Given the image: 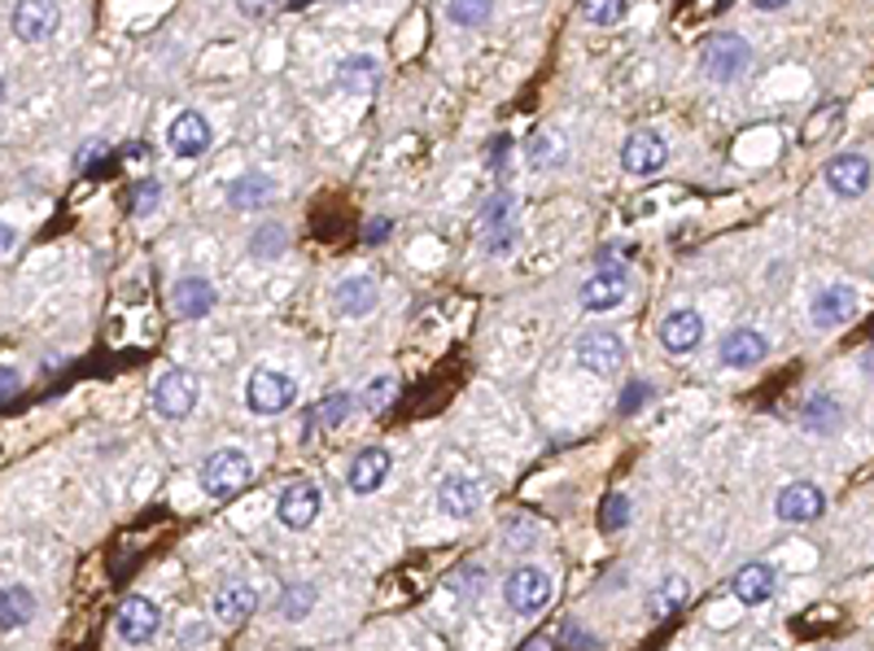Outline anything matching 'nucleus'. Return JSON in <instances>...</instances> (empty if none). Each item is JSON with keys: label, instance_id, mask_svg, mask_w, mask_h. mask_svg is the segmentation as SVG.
I'll list each match as a JSON object with an SVG mask.
<instances>
[{"label": "nucleus", "instance_id": "ea45409f", "mask_svg": "<svg viewBox=\"0 0 874 651\" xmlns=\"http://www.w3.org/2000/svg\"><path fill=\"white\" fill-rule=\"evenodd\" d=\"M398 389V380L394 376H376L372 385H367V394H364V407L367 411H385L389 407V394Z\"/></svg>", "mask_w": 874, "mask_h": 651}, {"label": "nucleus", "instance_id": "20e7f679", "mask_svg": "<svg viewBox=\"0 0 874 651\" xmlns=\"http://www.w3.org/2000/svg\"><path fill=\"white\" fill-rule=\"evenodd\" d=\"M551 594H556V578L542 564H520L504 581V599L516 617H538L551 603Z\"/></svg>", "mask_w": 874, "mask_h": 651}, {"label": "nucleus", "instance_id": "9d476101", "mask_svg": "<svg viewBox=\"0 0 874 651\" xmlns=\"http://www.w3.org/2000/svg\"><path fill=\"white\" fill-rule=\"evenodd\" d=\"M626 297H630V276H626V267H599L582 289H578V302H582V311H590V315H608V311H617Z\"/></svg>", "mask_w": 874, "mask_h": 651}, {"label": "nucleus", "instance_id": "aec40b11", "mask_svg": "<svg viewBox=\"0 0 874 651\" xmlns=\"http://www.w3.org/2000/svg\"><path fill=\"white\" fill-rule=\"evenodd\" d=\"M376 302H380V293H376V281H372L367 272L337 281V289H333V311L346 315V319H364V315H372Z\"/></svg>", "mask_w": 874, "mask_h": 651}, {"label": "nucleus", "instance_id": "4be33fe9", "mask_svg": "<svg viewBox=\"0 0 874 651\" xmlns=\"http://www.w3.org/2000/svg\"><path fill=\"white\" fill-rule=\"evenodd\" d=\"M211 608H215L218 625H241V621H250V617L258 612V590H254L250 581H227V586L215 594Z\"/></svg>", "mask_w": 874, "mask_h": 651}, {"label": "nucleus", "instance_id": "e433bc0d", "mask_svg": "<svg viewBox=\"0 0 874 651\" xmlns=\"http://www.w3.org/2000/svg\"><path fill=\"white\" fill-rule=\"evenodd\" d=\"M477 245H481V254H490V258H504L511 245H516V227H511V223H499V227H481V232H477Z\"/></svg>", "mask_w": 874, "mask_h": 651}, {"label": "nucleus", "instance_id": "39448f33", "mask_svg": "<svg viewBox=\"0 0 874 651\" xmlns=\"http://www.w3.org/2000/svg\"><path fill=\"white\" fill-rule=\"evenodd\" d=\"M114 630H119V639L128 648H145V643L157 639V630H162V608L149 594H128L119 603V612H114Z\"/></svg>", "mask_w": 874, "mask_h": 651}, {"label": "nucleus", "instance_id": "2f4dec72", "mask_svg": "<svg viewBox=\"0 0 874 651\" xmlns=\"http://www.w3.org/2000/svg\"><path fill=\"white\" fill-rule=\"evenodd\" d=\"M687 594H691V581L682 578V573H669V578L652 590V612L656 617H664V612L682 608V603H687Z\"/></svg>", "mask_w": 874, "mask_h": 651}, {"label": "nucleus", "instance_id": "72a5a7b5", "mask_svg": "<svg viewBox=\"0 0 874 651\" xmlns=\"http://www.w3.org/2000/svg\"><path fill=\"white\" fill-rule=\"evenodd\" d=\"M495 13V0H446V18L455 27H486Z\"/></svg>", "mask_w": 874, "mask_h": 651}, {"label": "nucleus", "instance_id": "58836bf2", "mask_svg": "<svg viewBox=\"0 0 874 651\" xmlns=\"http://www.w3.org/2000/svg\"><path fill=\"white\" fill-rule=\"evenodd\" d=\"M599 525H603V529H626V525H630V499H626V495H608V499H603V511H599Z\"/></svg>", "mask_w": 874, "mask_h": 651}, {"label": "nucleus", "instance_id": "0eeeda50", "mask_svg": "<svg viewBox=\"0 0 874 651\" xmlns=\"http://www.w3.org/2000/svg\"><path fill=\"white\" fill-rule=\"evenodd\" d=\"M752 67V44L734 31H718L709 44H704V71L713 83H734L739 74Z\"/></svg>", "mask_w": 874, "mask_h": 651}, {"label": "nucleus", "instance_id": "7c9ffc66", "mask_svg": "<svg viewBox=\"0 0 874 651\" xmlns=\"http://www.w3.org/2000/svg\"><path fill=\"white\" fill-rule=\"evenodd\" d=\"M315 599H319V586L315 581H293L285 586V594H281V617L285 621H306L311 617V608H315Z\"/></svg>", "mask_w": 874, "mask_h": 651}, {"label": "nucleus", "instance_id": "bb28decb", "mask_svg": "<svg viewBox=\"0 0 874 651\" xmlns=\"http://www.w3.org/2000/svg\"><path fill=\"white\" fill-rule=\"evenodd\" d=\"M350 407H355V394H346V389L328 394L319 407H311V411L302 416V437H315L319 425H324V429H337V425L350 416Z\"/></svg>", "mask_w": 874, "mask_h": 651}, {"label": "nucleus", "instance_id": "ddd939ff", "mask_svg": "<svg viewBox=\"0 0 874 651\" xmlns=\"http://www.w3.org/2000/svg\"><path fill=\"white\" fill-rule=\"evenodd\" d=\"M621 363H626V342L617 333L594 328V333L578 337V367H586L590 376H612V372H621Z\"/></svg>", "mask_w": 874, "mask_h": 651}, {"label": "nucleus", "instance_id": "2eb2a0df", "mask_svg": "<svg viewBox=\"0 0 874 651\" xmlns=\"http://www.w3.org/2000/svg\"><path fill=\"white\" fill-rule=\"evenodd\" d=\"M319 507H324L319 486L302 477V481H293V486L281 490V499H276V516H281V525H285V529H306V525H315Z\"/></svg>", "mask_w": 874, "mask_h": 651}, {"label": "nucleus", "instance_id": "7ed1b4c3", "mask_svg": "<svg viewBox=\"0 0 874 651\" xmlns=\"http://www.w3.org/2000/svg\"><path fill=\"white\" fill-rule=\"evenodd\" d=\"M297 403V380L281 367H258L245 380V407L254 416H281Z\"/></svg>", "mask_w": 874, "mask_h": 651}, {"label": "nucleus", "instance_id": "de8ad7c7", "mask_svg": "<svg viewBox=\"0 0 874 651\" xmlns=\"http://www.w3.org/2000/svg\"><path fill=\"white\" fill-rule=\"evenodd\" d=\"M13 245H18V232H13L9 223H0V254H4V250H13Z\"/></svg>", "mask_w": 874, "mask_h": 651}, {"label": "nucleus", "instance_id": "f3484780", "mask_svg": "<svg viewBox=\"0 0 874 651\" xmlns=\"http://www.w3.org/2000/svg\"><path fill=\"white\" fill-rule=\"evenodd\" d=\"M389 468H394V455H389L385 446H364V450L350 459V468H346V486H350L355 495H376V490L389 481Z\"/></svg>", "mask_w": 874, "mask_h": 651}, {"label": "nucleus", "instance_id": "a19ab883", "mask_svg": "<svg viewBox=\"0 0 874 651\" xmlns=\"http://www.w3.org/2000/svg\"><path fill=\"white\" fill-rule=\"evenodd\" d=\"M157 202H162V184H153V180L136 184V193H132V215H149Z\"/></svg>", "mask_w": 874, "mask_h": 651}, {"label": "nucleus", "instance_id": "473e14b6", "mask_svg": "<svg viewBox=\"0 0 874 651\" xmlns=\"http://www.w3.org/2000/svg\"><path fill=\"white\" fill-rule=\"evenodd\" d=\"M289 250V232L281 223H263L254 236H250V254L254 258H281Z\"/></svg>", "mask_w": 874, "mask_h": 651}, {"label": "nucleus", "instance_id": "4c0bfd02", "mask_svg": "<svg viewBox=\"0 0 874 651\" xmlns=\"http://www.w3.org/2000/svg\"><path fill=\"white\" fill-rule=\"evenodd\" d=\"M652 398H656V385L639 376V380H630V385L621 389V403H617V411H621V416H639V411H643Z\"/></svg>", "mask_w": 874, "mask_h": 651}, {"label": "nucleus", "instance_id": "412c9836", "mask_svg": "<svg viewBox=\"0 0 874 651\" xmlns=\"http://www.w3.org/2000/svg\"><path fill=\"white\" fill-rule=\"evenodd\" d=\"M35 621V594L22 581H4L0 586V634H18Z\"/></svg>", "mask_w": 874, "mask_h": 651}, {"label": "nucleus", "instance_id": "dca6fc26", "mask_svg": "<svg viewBox=\"0 0 874 651\" xmlns=\"http://www.w3.org/2000/svg\"><path fill=\"white\" fill-rule=\"evenodd\" d=\"M211 141H215L211 119H206V114H197V110L175 114V119H171V128H166V145H171V153H180V157H202V153L211 149Z\"/></svg>", "mask_w": 874, "mask_h": 651}, {"label": "nucleus", "instance_id": "09e8293b", "mask_svg": "<svg viewBox=\"0 0 874 651\" xmlns=\"http://www.w3.org/2000/svg\"><path fill=\"white\" fill-rule=\"evenodd\" d=\"M792 0H752V9H761V13H779V9H787Z\"/></svg>", "mask_w": 874, "mask_h": 651}, {"label": "nucleus", "instance_id": "79ce46f5", "mask_svg": "<svg viewBox=\"0 0 874 651\" xmlns=\"http://www.w3.org/2000/svg\"><path fill=\"white\" fill-rule=\"evenodd\" d=\"M508 153H511V136L508 132H499V136L490 141V149H486V166H490V171H504Z\"/></svg>", "mask_w": 874, "mask_h": 651}, {"label": "nucleus", "instance_id": "f257e3e1", "mask_svg": "<svg viewBox=\"0 0 874 651\" xmlns=\"http://www.w3.org/2000/svg\"><path fill=\"white\" fill-rule=\"evenodd\" d=\"M197 481H202V490H206L211 499H236V495L250 490V481H254V459H250L241 446H223L215 455H206Z\"/></svg>", "mask_w": 874, "mask_h": 651}, {"label": "nucleus", "instance_id": "c756f323", "mask_svg": "<svg viewBox=\"0 0 874 651\" xmlns=\"http://www.w3.org/2000/svg\"><path fill=\"white\" fill-rule=\"evenodd\" d=\"M840 128H844V101L817 105L813 119H809V128H804V145H822V141H831Z\"/></svg>", "mask_w": 874, "mask_h": 651}, {"label": "nucleus", "instance_id": "4468645a", "mask_svg": "<svg viewBox=\"0 0 874 651\" xmlns=\"http://www.w3.org/2000/svg\"><path fill=\"white\" fill-rule=\"evenodd\" d=\"M700 342H704V315L695 306H678L660 319V346L669 355H691L700 350Z\"/></svg>", "mask_w": 874, "mask_h": 651}, {"label": "nucleus", "instance_id": "9b49d317", "mask_svg": "<svg viewBox=\"0 0 874 651\" xmlns=\"http://www.w3.org/2000/svg\"><path fill=\"white\" fill-rule=\"evenodd\" d=\"M664 162H669V141L656 128H639V132L626 136V145H621V171H630V175H656V171H664Z\"/></svg>", "mask_w": 874, "mask_h": 651}, {"label": "nucleus", "instance_id": "c9c22d12", "mask_svg": "<svg viewBox=\"0 0 874 651\" xmlns=\"http://www.w3.org/2000/svg\"><path fill=\"white\" fill-rule=\"evenodd\" d=\"M511 211H516V193L511 189H499L486 206H481V215H477V232L481 227H499V223H511Z\"/></svg>", "mask_w": 874, "mask_h": 651}, {"label": "nucleus", "instance_id": "a211bd4d", "mask_svg": "<svg viewBox=\"0 0 874 651\" xmlns=\"http://www.w3.org/2000/svg\"><path fill=\"white\" fill-rule=\"evenodd\" d=\"M822 507H826V495H822L813 481H792V486H783V490H779V499H774V516H779V520H787V525H809V520H817V516H822Z\"/></svg>", "mask_w": 874, "mask_h": 651}, {"label": "nucleus", "instance_id": "f8f14e48", "mask_svg": "<svg viewBox=\"0 0 874 651\" xmlns=\"http://www.w3.org/2000/svg\"><path fill=\"white\" fill-rule=\"evenodd\" d=\"M826 189L835 193V197H866L871 193V157L866 153H835L831 162H826Z\"/></svg>", "mask_w": 874, "mask_h": 651}, {"label": "nucleus", "instance_id": "f704fd0d", "mask_svg": "<svg viewBox=\"0 0 874 651\" xmlns=\"http://www.w3.org/2000/svg\"><path fill=\"white\" fill-rule=\"evenodd\" d=\"M578 13L590 27H617L630 13V0H578Z\"/></svg>", "mask_w": 874, "mask_h": 651}, {"label": "nucleus", "instance_id": "6ab92c4d", "mask_svg": "<svg viewBox=\"0 0 874 651\" xmlns=\"http://www.w3.org/2000/svg\"><path fill=\"white\" fill-rule=\"evenodd\" d=\"M215 302H218V293L206 276H180V281L171 285V311H175L180 319H206V315L215 311Z\"/></svg>", "mask_w": 874, "mask_h": 651}, {"label": "nucleus", "instance_id": "a18cd8bd", "mask_svg": "<svg viewBox=\"0 0 874 651\" xmlns=\"http://www.w3.org/2000/svg\"><path fill=\"white\" fill-rule=\"evenodd\" d=\"M276 4H281V0H236V9H241L245 18H267Z\"/></svg>", "mask_w": 874, "mask_h": 651}, {"label": "nucleus", "instance_id": "b1692460", "mask_svg": "<svg viewBox=\"0 0 874 651\" xmlns=\"http://www.w3.org/2000/svg\"><path fill=\"white\" fill-rule=\"evenodd\" d=\"M718 355H722L726 367H756V363H765V355H770V342L756 328H730L726 337H722V346H718Z\"/></svg>", "mask_w": 874, "mask_h": 651}, {"label": "nucleus", "instance_id": "c85d7f7f", "mask_svg": "<svg viewBox=\"0 0 874 651\" xmlns=\"http://www.w3.org/2000/svg\"><path fill=\"white\" fill-rule=\"evenodd\" d=\"M376 79H380V62L367 58V53H355V58H346V62L337 67V83H342L346 92H367Z\"/></svg>", "mask_w": 874, "mask_h": 651}, {"label": "nucleus", "instance_id": "f03ea898", "mask_svg": "<svg viewBox=\"0 0 874 651\" xmlns=\"http://www.w3.org/2000/svg\"><path fill=\"white\" fill-rule=\"evenodd\" d=\"M202 403V376L189 367H166L153 380V411L162 420H184L193 416V407Z\"/></svg>", "mask_w": 874, "mask_h": 651}, {"label": "nucleus", "instance_id": "a878e982", "mask_svg": "<svg viewBox=\"0 0 874 651\" xmlns=\"http://www.w3.org/2000/svg\"><path fill=\"white\" fill-rule=\"evenodd\" d=\"M801 429L804 434H840L844 429V407L831 394H813L801 411Z\"/></svg>", "mask_w": 874, "mask_h": 651}, {"label": "nucleus", "instance_id": "6e6552de", "mask_svg": "<svg viewBox=\"0 0 874 651\" xmlns=\"http://www.w3.org/2000/svg\"><path fill=\"white\" fill-rule=\"evenodd\" d=\"M857 311H862L857 285H826L822 293H813V302H809V324L817 333H831V328L848 324Z\"/></svg>", "mask_w": 874, "mask_h": 651}, {"label": "nucleus", "instance_id": "cd10ccee", "mask_svg": "<svg viewBox=\"0 0 874 651\" xmlns=\"http://www.w3.org/2000/svg\"><path fill=\"white\" fill-rule=\"evenodd\" d=\"M565 162H569V141H565V132L542 128V132L533 136V145H529V166H533V171H556V166H565Z\"/></svg>", "mask_w": 874, "mask_h": 651}, {"label": "nucleus", "instance_id": "c03bdc74", "mask_svg": "<svg viewBox=\"0 0 874 651\" xmlns=\"http://www.w3.org/2000/svg\"><path fill=\"white\" fill-rule=\"evenodd\" d=\"M389 232H394V223L385 215H376L372 218V227H364V241L367 245H380V241H389Z\"/></svg>", "mask_w": 874, "mask_h": 651}, {"label": "nucleus", "instance_id": "49530a36", "mask_svg": "<svg viewBox=\"0 0 874 651\" xmlns=\"http://www.w3.org/2000/svg\"><path fill=\"white\" fill-rule=\"evenodd\" d=\"M18 389H22L18 367H0V398H9V394H18Z\"/></svg>", "mask_w": 874, "mask_h": 651}, {"label": "nucleus", "instance_id": "393cba45", "mask_svg": "<svg viewBox=\"0 0 874 651\" xmlns=\"http://www.w3.org/2000/svg\"><path fill=\"white\" fill-rule=\"evenodd\" d=\"M774 590H779V573H774L765 560H752V564H743V569L734 573V599H739L743 608H756V603L774 599Z\"/></svg>", "mask_w": 874, "mask_h": 651}, {"label": "nucleus", "instance_id": "8fccbe9b", "mask_svg": "<svg viewBox=\"0 0 874 651\" xmlns=\"http://www.w3.org/2000/svg\"><path fill=\"white\" fill-rule=\"evenodd\" d=\"M4 96H9V88H4V79H0V105H4Z\"/></svg>", "mask_w": 874, "mask_h": 651}, {"label": "nucleus", "instance_id": "5701e85b", "mask_svg": "<svg viewBox=\"0 0 874 651\" xmlns=\"http://www.w3.org/2000/svg\"><path fill=\"white\" fill-rule=\"evenodd\" d=\"M267 202H276V180L263 171H245L227 184V206L232 211H263Z\"/></svg>", "mask_w": 874, "mask_h": 651}, {"label": "nucleus", "instance_id": "3c124183", "mask_svg": "<svg viewBox=\"0 0 874 651\" xmlns=\"http://www.w3.org/2000/svg\"><path fill=\"white\" fill-rule=\"evenodd\" d=\"M822 651H831V648H822Z\"/></svg>", "mask_w": 874, "mask_h": 651}, {"label": "nucleus", "instance_id": "37998d69", "mask_svg": "<svg viewBox=\"0 0 874 651\" xmlns=\"http://www.w3.org/2000/svg\"><path fill=\"white\" fill-rule=\"evenodd\" d=\"M105 153H110V149L101 145V141L83 145V149H79V171H92V166H101V162H105Z\"/></svg>", "mask_w": 874, "mask_h": 651}, {"label": "nucleus", "instance_id": "1a4fd4ad", "mask_svg": "<svg viewBox=\"0 0 874 651\" xmlns=\"http://www.w3.org/2000/svg\"><path fill=\"white\" fill-rule=\"evenodd\" d=\"M486 503V490H481V481L477 477H468V472H446L441 481H437V511L441 516H450V520H472L477 511Z\"/></svg>", "mask_w": 874, "mask_h": 651}, {"label": "nucleus", "instance_id": "423d86ee", "mask_svg": "<svg viewBox=\"0 0 874 651\" xmlns=\"http://www.w3.org/2000/svg\"><path fill=\"white\" fill-rule=\"evenodd\" d=\"M9 27L22 44H44L62 31V4L58 0H18L9 13Z\"/></svg>", "mask_w": 874, "mask_h": 651}]
</instances>
